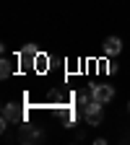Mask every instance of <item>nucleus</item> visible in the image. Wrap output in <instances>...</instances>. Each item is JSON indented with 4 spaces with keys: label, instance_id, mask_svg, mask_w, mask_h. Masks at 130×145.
I'll return each instance as SVG.
<instances>
[{
    "label": "nucleus",
    "instance_id": "obj_1",
    "mask_svg": "<svg viewBox=\"0 0 130 145\" xmlns=\"http://www.w3.org/2000/svg\"><path fill=\"white\" fill-rule=\"evenodd\" d=\"M18 65H21V70H31L36 57H39V49H36V44H26L24 49H18Z\"/></svg>",
    "mask_w": 130,
    "mask_h": 145
},
{
    "label": "nucleus",
    "instance_id": "obj_10",
    "mask_svg": "<svg viewBox=\"0 0 130 145\" xmlns=\"http://www.w3.org/2000/svg\"><path fill=\"white\" fill-rule=\"evenodd\" d=\"M24 140H34V137H39V132H34V130H29V127H24V135H21Z\"/></svg>",
    "mask_w": 130,
    "mask_h": 145
},
{
    "label": "nucleus",
    "instance_id": "obj_6",
    "mask_svg": "<svg viewBox=\"0 0 130 145\" xmlns=\"http://www.w3.org/2000/svg\"><path fill=\"white\" fill-rule=\"evenodd\" d=\"M11 72H13V65H11V60H0V78H11Z\"/></svg>",
    "mask_w": 130,
    "mask_h": 145
},
{
    "label": "nucleus",
    "instance_id": "obj_4",
    "mask_svg": "<svg viewBox=\"0 0 130 145\" xmlns=\"http://www.w3.org/2000/svg\"><path fill=\"white\" fill-rule=\"evenodd\" d=\"M102 49H104L107 57H115V54L122 52V39H120V36H107L104 44H102Z\"/></svg>",
    "mask_w": 130,
    "mask_h": 145
},
{
    "label": "nucleus",
    "instance_id": "obj_11",
    "mask_svg": "<svg viewBox=\"0 0 130 145\" xmlns=\"http://www.w3.org/2000/svg\"><path fill=\"white\" fill-rule=\"evenodd\" d=\"M127 112H130V104H127Z\"/></svg>",
    "mask_w": 130,
    "mask_h": 145
},
{
    "label": "nucleus",
    "instance_id": "obj_9",
    "mask_svg": "<svg viewBox=\"0 0 130 145\" xmlns=\"http://www.w3.org/2000/svg\"><path fill=\"white\" fill-rule=\"evenodd\" d=\"M73 119H76V112H73V109H65V112H63V122L70 127V124H73Z\"/></svg>",
    "mask_w": 130,
    "mask_h": 145
},
{
    "label": "nucleus",
    "instance_id": "obj_7",
    "mask_svg": "<svg viewBox=\"0 0 130 145\" xmlns=\"http://www.w3.org/2000/svg\"><path fill=\"white\" fill-rule=\"evenodd\" d=\"M91 101H94V96H91V91H88V93H83V91H78V96H76V104L83 109L86 104H91Z\"/></svg>",
    "mask_w": 130,
    "mask_h": 145
},
{
    "label": "nucleus",
    "instance_id": "obj_5",
    "mask_svg": "<svg viewBox=\"0 0 130 145\" xmlns=\"http://www.w3.org/2000/svg\"><path fill=\"white\" fill-rule=\"evenodd\" d=\"M3 117L8 122H16V124L24 122V112H21V106H16V104H5L3 106Z\"/></svg>",
    "mask_w": 130,
    "mask_h": 145
},
{
    "label": "nucleus",
    "instance_id": "obj_2",
    "mask_svg": "<svg viewBox=\"0 0 130 145\" xmlns=\"http://www.w3.org/2000/svg\"><path fill=\"white\" fill-rule=\"evenodd\" d=\"M102 106L104 104H99V101H91V104H86L83 106V119L88 122V124H102V119H104V112H102Z\"/></svg>",
    "mask_w": 130,
    "mask_h": 145
},
{
    "label": "nucleus",
    "instance_id": "obj_3",
    "mask_svg": "<svg viewBox=\"0 0 130 145\" xmlns=\"http://www.w3.org/2000/svg\"><path fill=\"white\" fill-rule=\"evenodd\" d=\"M88 91H91V96H94V101H99V104H109L115 99V88L107 86V83H96V86H91Z\"/></svg>",
    "mask_w": 130,
    "mask_h": 145
},
{
    "label": "nucleus",
    "instance_id": "obj_8",
    "mask_svg": "<svg viewBox=\"0 0 130 145\" xmlns=\"http://www.w3.org/2000/svg\"><path fill=\"white\" fill-rule=\"evenodd\" d=\"M34 67H36V70H47V54H42V52H39V57H36Z\"/></svg>",
    "mask_w": 130,
    "mask_h": 145
}]
</instances>
